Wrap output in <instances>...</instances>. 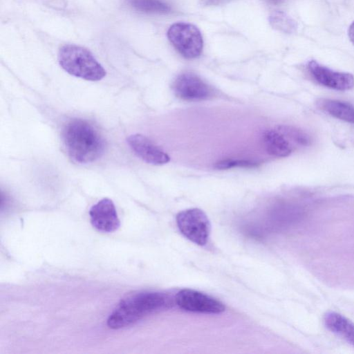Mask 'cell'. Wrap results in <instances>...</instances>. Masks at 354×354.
Wrapping results in <instances>:
<instances>
[{"instance_id": "5bb4252c", "label": "cell", "mask_w": 354, "mask_h": 354, "mask_svg": "<svg viewBox=\"0 0 354 354\" xmlns=\"http://www.w3.org/2000/svg\"><path fill=\"white\" fill-rule=\"evenodd\" d=\"M128 4L136 10L147 13H168L171 7L162 0H127Z\"/></svg>"}, {"instance_id": "d6986e66", "label": "cell", "mask_w": 354, "mask_h": 354, "mask_svg": "<svg viewBox=\"0 0 354 354\" xmlns=\"http://www.w3.org/2000/svg\"><path fill=\"white\" fill-rule=\"evenodd\" d=\"M348 36L351 42L354 45V21L351 24L348 28Z\"/></svg>"}, {"instance_id": "8fae6325", "label": "cell", "mask_w": 354, "mask_h": 354, "mask_svg": "<svg viewBox=\"0 0 354 354\" xmlns=\"http://www.w3.org/2000/svg\"><path fill=\"white\" fill-rule=\"evenodd\" d=\"M325 326L354 346V323L345 316L330 311L324 316Z\"/></svg>"}, {"instance_id": "30bf717a", "label": "cell", "mask_w": 354, "mask_h": 354, "mask_svg": "<svg viewBox=\"0 0 354 354\" xmlns=\"http://www.w3.org/2000/svg\"><path fill=\"white\" fill-rule=\"evenodd\" d=\"M127 142L134 153L149 164L160 165L170 160L162 149L142 134H132L127 138Z\"/></svg>"}, {"instance_id": "7a4b0ae2", "label": "cell", "mask_w": 354, "mask_h": 354, "mask_svg": "<svg viewBox=\"0 0 354 354\" xmlns=\"http://www.w3.org/2000/svg\"><path fill=\"white\" fill-rule=\"evenodd\" d=\"M172 299L160 292H142L121 299L107 319L112 329L129 326L151 313L170 308Z\"/></svg>"}, {"instance_id": "2e32d148", "label": "cell", "mask_w": 354, "mask_h": 354, "mask_svg": "<svg viewBox=\"0 0 354 354\" xmlns=\"http://www.w3.org/2000/svg\"><path fill=\"white\" fill-rule=\"evenodd\" d=\"M279 129L282 131L294 146L305 147L309 145L310 139L301 130L291 127L281 126Z\"/></svg>"}, {"instance_id": "ac0fdd59", "label": "cell", "mask_w": 354, "mask_h": 354, "mask_svg": "<svg viewBox=\"0 0 354 354\" xmlns=\"http://www.w3.org/2000/svg\"><path fill=\"white\" fill-rule=\"evenodd\" d=\"M230 1L232 0H201V3L204 6H219Z\"/></svg>"}, {"instance_id": "9c48e42d", "label": "cell", "mask_w": 354, "mask_h": 354, "mask_svg": "<svg viewBox=\"0 0 354 354\" xmlns=\"http://www.w3.org/2000/svg\"><path fill=\"white\" fill-rule=\"evenodd\" d=\"M89 216L92 225L102 232H114L120 225L115 205L108 198L93 205L89 210Z\"/></svg>"}, {"instance_id": "6da1fadb", "label": "cell", "mask_w": 354, "mask_h": 354, "mask_svg": "<svg viewBox=\"0 0 354 354\" xmlns=\"http://www.w3.org/2000/svg\"><path fill=\"white\" fill-rule=\"evenodd\" d=\"M63 142L68 155L75 162L95 161L104 153L105 142L95 127L82 119H73L64 127Z\"/></svg>"}, {"instance_id": "7c38bea8", "label": "cell", "mask_w": 354, "mask_h": 354, "mask_svg": "<svg viewBox=\"0 0 354 354\" xmlns=\"http://www.w3.org/2000/svg\"><path fill=\"white\" fill-rule=\"evenodd\" d=\"M263 139L267 152L272 156L283 158L288 156L292 151L293 145L279 129L266 131Z\"/></svg>"}, {"instance_id": "5b68a950", "label": "cell", "mask_w": 354, "mask_h": 354, "mask_svg": "<svg viewBox=\"0 0 354 354\" xmlns=\"http://www.w3.org/2000/svg\"><path fill=\"white\" fill-rule=\"evenodd\" d=\"M176 223L181 234L192 242L198 245L207 243L211 225L203 210L192 208L181 211L176 215Z\"/></svg>"}, {"instance_id": "4fadbf2b", "label": "cell", "mask_w": 354, "mask_h": 354, "mask_svg": "<svg viewBox=\"0 0 354 354\" xmlns=\"http://www.w3.org/2000/svg\"><path fill=\"white\" fill-rule=\"evenodd\" d=\"M317 106L330 115L354 124V105L352 104L333 99H320Z\"/></svg>"}, {"instance_id": "3957f363", "label": "cell", "mask_w": 354, "mask_h": 354, "mask_svg": "<svg viewBox=\"0 0 354 354\" xmlns=\"http://www.w3.org/2000/svg\"><path fill=\"white\" fill-rule=\"evenodd\" d=\"M62 68L71 75L89 81H99L106 75V71L86 48L67 44L58 53Z\"/></svg>"}, {"instance_id": "9a60e30c", "label": "cell", "mask_w": 354, "mask_h": 354, "mask_svg": "<svg viewBox=\"0 0 354 354\" xmlns=\"http://www.w3.org/2000/svg\"><path fill=\"white\" fill-rule=\"evenodd\" d=\"M273 28L286 33L294 32L297 28L295 21L285 12L277 11L270 17Z\"/></svg>"}, {"instance_id": "277c9868", "label": "cell", "mask_w": 354, "mask_h": 354, "mask_svg": "<svg viewBox=\"0 0 354 354\" xmlns=\"http://www.w3.org/2000/svg\"><path fill=\"white\" fill-rule=\"evenodd\" d=\"M167 37L178 53L185 58H196L202 52L203 37L198 28L193 24L184 22L172 24L167 31Z\"/></svg>"}, {"instance_id": "ffe728a7", "label": "cell", "mask_w": 354, "mask_h": 354, "mask_svg": "<svg viewBox=\"0 0 354 354\" xmlns=\"http://www.w3.org/2000/svg\"><path fill=\"white\" fill-rule=\"evenodd\" d=\"M268 1L274 4H277V3H279L281 1H283V0H268Z\"/></svg>"}, {"instance_id": "ba28073f", "label": "cell", "mask_w": 354, "mask_h": 354, "mask_svg": "<svg viewBox=\"0 0 354 354\" xmlns=\"http://www.w3.org/2000/svg\"><path fill=\"white\" fill-rule=\"evenodd\" d=\"M173 87L178 97L187 101L206 100L212 94L211 88L201 78L192 73L178 75Z\"/></svg>"}, {"instance_id": "8992f818", "label": "cell", "mask_w": 354, "mask_h": 354, "mask_svg": "<svg viewBox=\"0 0 354 354\" xmlns=\"http://www.w3.org/2000/svg\"><path fill=\"white\" fill-rule=\"evenodd\" d=\"M176 304L183 310L206 314H218L225 309L215 298L192 289H182L175 297Z\"/></svg>"}, {"instance_id": "52a82bcc", "label": "cell", "mask_w": 354, "mask_h": 354, "mask_svg": "<svg viewBox=\"0 0 354 354\" xmlns=\"http://www.w3.org/2000/svg\"><path fill=\"white\" fill-rule=\"evenodd\" d=\"M310 76L319 84L336 91H347L354 87V76L348 73L333 71L311 60L308 64Z\"/></svg>"}, {"instance_id": "e0dca14e", "label": "cell", "mask_w": 354, "mask_h": 354, "mask_svg": "<svg viewBox=\"0 0 354 354\" xmlns=\"http://www.w3.org/2000/svg\"><path fill=\"white\" fill-rule=\"evenodd\" d=\"M257 164L254 162L245 160H223L216 163L215 167L218 169H227L232 167H253Z\"/></svg>"}]
</instances>
